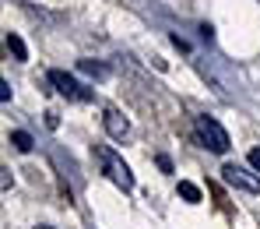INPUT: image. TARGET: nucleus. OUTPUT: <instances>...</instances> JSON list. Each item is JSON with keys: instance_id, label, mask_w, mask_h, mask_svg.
Returning a JSON list of instances; mask_svg holds the SVG:
<instances>
[{"instance_id": "nucleus-13", "label": "nucleus", "mask_w": 260, "mask_h": 229, "mask_svg": "<svg viewBox=\"0 0 260 229\" xmlns=\"http://www.w3.org/2000/svg\"><path fill=\"white\" fill-rule=\"evenodd\" d=\"M0 102H11V85L7 81H0Z\"/></svg>"}, {"instance_id": "nucleus-2", "label": "nucleus", "mask_w": 260, "mask_h": 229, "mask_svg": "<svg viewBox=\"0 0 260 229\" xmlns=\"http://www.w3.org/2000/svg\"><path fill=\"white\" fill-rule=\"evenodd\" d=\"M221 180L236 190H246V194H260V173H250L246 166H236V162H225L221 166Z\"/></svg>"}, {"instance_id": "nucleus-3", "label": "nucleus", "mask_w": 260, "mask_h": 229, "mask_svg": "<svg viewBox=\"0 0 260 229\" xmlns=\"http://www.w3.org/2000/svg\"><path fill=\"white\" fill-rule=\"evenodd\" d=\"M99 159H102V166H106L109 180L116 183V187H123V190H130V187H134V173L127 169V162H120L109 148H99Z\"/></svg>"}, {"instance_id": "nucleus-4", "label": "nucleus", "mask_w": 260, "mask_h": 229, "mask_svg": "<svg viewBox=\"0 0 260 229\" xmlns=\"http://www.w3.org/2000/svg\"><path fill=\"white\" fill-rule=\"evenodd\" d=\"M49 81L56 85L60 95H67V99H78V102H91V92L78 81V78H71L67 71H49Z\"/></svg>"}, {"instance_id": "nucleus-8", "label": "nucleus", "mask_w": 260, "mask_h": 229, "mask_svg": "<svg viewBox=\"0 0 260 229\" xmlns=\"http://www.w3.org/2000/svg\"><path fill=\"white\" fill-rule=\"evenodd\" d=\"M11 145L18 152H32V134L28 131H11Z\"/></svg>"}, {"instance_id": "nucleus-16", "label": "nucleus", "mask_w": 260, "mask_h": 229, "mask_svg": "<svg viewBox=\"0 0 260 229\" xmlns=\"http://www.w3.org/2000/svg\"><path fill=\"white\" fill-rule=\"evenodd\" d=\"M36 229H53V226H36Z\"/></svg>"}, {"instance_id": "nucleus-1", "label": "nucleus", "mask_w": 260, "mask_h": 229, "mask_svg": "<svg viewBox=\"0 0 260 229\" xmlns=\"http://www.w3.org/2000/svg\"><path fill=\"white\" fill-rule=\"evenodd\" d=\"M197 137H201V145L208 148V152H215V155H225L229 152V134H225V127L218 124L215 117H197Z\"/></svg>"}, {"instance_id": "nucleus-7", "label": "nucleus", "mask_w": 260, "mask_h": 229, "mask_svg": "<svg viewBox=\"0 0 260 229\" xmlns=\"http://www.w3.org/2000/svg\"><path fill=\"white\" fill-rule=\"evenodd\" d=\"M179 197H183V201H190V205H197V201H201V187H197V183H190V180H179Z\"/></svg>"}, {"instance_id": "nucleus-9", "label": "nucleus", "mask_w": 260, "mask_h": 229, "mask_svg": "<svg viewBox=\"0 0 260 229\" xmlns=\"http://www.w3.org/2000/svg\"><path fill=\"white\" fill-rule=\"evenodd\" d=\"M78 67H81L85 74H91V78H106V67H102V64H95V60H81Z\"/></svg>"}, {"instance_id": "nucleus-5", "label": "nucleus", "mask_w": 260, "mask_h": 229, "mask_svg": "<svg viewBox=\"0 0 260 229\" xmlns=\"http://www.w3.org/2000/svg\"><path fill=\"white\" fill-rule=\"evenodd\" d=\"M106 131H109L113 137H120V141H123V137L130 134V120H127V117H120L116 109H106Z\"/></svg>"}, {"instance_id": "nucleus-12", "label": "nucleus", "mask_w": 260, "mask_h": 229, "mask_svg": "<svg viewBox=\"0 0 260 229\" xmlns=\"http://www.w3.org/2000/svg\"><path fill=\"white\" fill-rule=\"evenodd\" d=\"M46 127L56 131V127H60V117H56V113H46Z\"/></svg>"}, {"instance_id": "nucleus-11", "label": "nucleus", "mask_w": 260, "mask_h": 229, "mask_svg": "<svg viewBox=\"0 0 260 229\" xmlns=\"http://www.w3.org/2000/svg\"><path fill=\"white\" fill-rule=\"evenodd\" d=\"M250 169H253V173H260V148H253V152H250Z\"/></svg>"}, {"instance_id": "nucleus-6", "label": "nucleus", "mask_w": 260, "mask_h": 229, "mask_svg": "<svg viewBox=\"0 0 260 229\" xmlns=\"http://www.w3.org/2000/svg\"><path fill=\"white\" fill-rule=\"evenodd\" d=\"M7 53H11L14 60H28V46L21 43V36H14V32L7 36Z\"/></svg>"}, {"instance_id": "nucleus-10", "label": "nucleus", "mask_w": 260, "mask_h": 229, "mask_svg": "<svg viewBox=\"0 0 260 229\" xmlns=\"http://www.w3.org/2000/svg\"><path fill=\"white\" fill-rule=\"evenodd\" d=\"M155 162H158V169H162V173H173V159H169V155H158Z\"/></svg>"}, {"instance_id": "nucleus-15", "label": "nucleus", "mask_w": 260, "mask_h": 229, "mask_svg": "<svg viewBox=\"0 0 260 229\" xmlns=\"http://www.w3.org/2000/svg\"><path fill=\"white\" fill-rule=\"evenodd\" d=\"M201 36H204V39L211 43V39H215V28H211V25H201Z\"/></svg>"}, {"instance_id": "nucleus-14", "label": "nucleus", "mask_w": 260, "mask_h": 229, "mask_svg": "<svg viewBox=\"0 0 260 229\" xmlns=\"http://www.w3.org/2000/svg\"><path fill=\"white\" fill-rule=\"evenodd\" d=\"M173 46L179 49V53H186V49H190V43H186V39H179V36H173Z\"/></svg>"}]
</instances>
